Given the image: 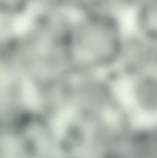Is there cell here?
<instances>
[{
	"label": "cell",
	"instance_id": "cell-1",
	"mask_svg": "<svg viewBox=\"0 0 157 158\" xmlns=\"http://www.w3.org/2000/svg\"><path fill=\"white\" fill-rule=\"evenodd\" d=\"M128 39L123 15L103 11L71 14L68 54L74 75L111 78Z\"/></svg>",
	"mask_w": 157,
	"mask_h": 158
},
{
	"label": "cell",
	"instance_id": "cell-2",
	"mask_svg": "<svg viewBox=\"0 0 157 158\" xmlns=\"http://www.w3.org/2000/svg\"><path fill=\"white\" fill-rule=\"evenodd\" d=\"M33 9V0H0V26L17 29Z\"/></svg>",
	"mask_w": 157,
	"mask_h": 158
},
{
	"label": "cell",
	"instance_id": "cell-3",
	"mask_svg": "<svg viewBox=\"0 0 157 158\" xmlns=\"http://www.w3.org/2000/svg\"><path fill=\"white\" fill-rule=\"evenodd\" d=\"M76 0H33L34 9H62L72 12Z\"/></svg>",
	"mask_w": 157,
	"mask_h": 158
}]
</instances>
